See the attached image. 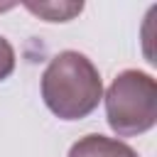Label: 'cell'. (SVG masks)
Listing matches in <instances>:
<instances>
[{
	"label": "cell",
	"mask_w": 157,
	"mask_h": 157,
	"mask_svg": "<svg viewBox=\"0 0 157 157\" xmlns=\"http://www.w3.org/2000/svg\"><path fill=\"white\" fill-rule=\"evenodd\" d=\"M29 12L44 17L47 22H66L83 10V2H22Z\"/></svg>",
	"instance_id": "4"
},
{
	"label": "cell",
	"mask_w": 157,
	"mask_h": 157,
	"mask_svg": "<svg viewBox=\"0 0 157 157\" xmlns=\"http://www.w3.org/2000/svg\"><path fill=\"white\" fill-rule=\"evenodd\" d=\"M12 71H15V49L5 37H0V81H5Z\"/></svg>",
	"instance_id": "5"
},
{
	"label": "cell",
	"mask_w": 157,
	"mask_h": 157,
	"mask_svg": "<svg viewBox=\"0 0 157 157\" xmlns=\"http://www.w3.org/2000/svg\"><path fill=\"white\" fill-rule=\"evenodd\" d=\"M69 157H140V155L128 142H123V140L93 132V135L78 137L71 145Z\"/></svg>",
	"instance_id": "3"
},
{
	"label": "cell",
	"mask_w": 157,
	"mask_h": 157,
	"mask_svg": "<svg viewBox=\"0 0 157 157\" xmlns=\"http://www.w3.org/2000/svg\"><path fill=\"white\" fill-rule=\"evenodd\" d=\"M105 118L118 137H135L157 123V81L137 69L120 71L105 91Z\"/></svg>",
	"instance_id": "2"
},
{
	"label": "cell",
	"mask_w": 157,
	"mask_h": 157,
	"mask_svg": "<svg viewBox=\"0 0 157 157\" xmlns=\"http://www.w3.org/2000/svg\"><path fill=\"white\" fill-rule=\"evenodd\" d=\"M42 98L61 120L91 115L103 98V81L96 64L81 52H59L42 74Z\"/></svg>",
	"instance_id": "1"
}]
</instances>
